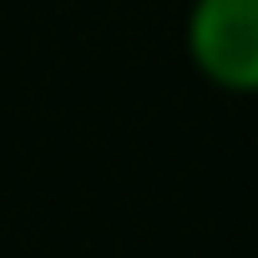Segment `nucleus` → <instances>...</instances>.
<instances>
[{
	"label": "nucleus",
	"instance_id": "1",
	"mask_svg": "<svg viewBox=\"0 0 258 258\" xmlns=\"http://www.w3.org/2000/svg\"><path fill=\"white\" fill-rule=\"evenodd\" d=\"M187 61L223 91H258V0H192Z\"/></svg>",
	"mask_w": 258,
	"mask_h": 258
}]
</instances>
